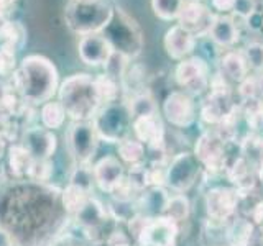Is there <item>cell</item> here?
I'll return each instance as SVG.
<instances>
[{
    "label": "cell",
    "instance_id": "29",
    "mask_svg": "<svg viewBox=\"0 0 263 246\" xmlns=\"http://www.w3.org/2000/svg\"><path fill=\"white\" fill-rule=\"evenodd\" d=\"M253 235V225L247 218H237L227 230L229 246H249Z\"/></svg>",
    "mask_w": 263,
    "mask_h": 246
},
{
    "label": "cell",
    "instance_id": "26",
    "mask_svg": "<svg viewBox=\"0 0 263 246\" xmlns=\"http://www.w3.org/2000/svg\"><path fill=\"white\" fill-rule=\"evenodd\" d=\"M31 154L27 151V148L23 145H13L8 148V164H10V169L13 172V176L16 177H28L30 168L33 164Z\"/></svg>",
    "mask_w": 263,
    "mask_h": 246
},
{
    "label": "cell",
    "instance_id": "5",
    "mask_svg": "<svg viewBox=\"0 0 263 246\" xmlns=\"http://www.w3.org/2000/svg\"><path fill=\"white\" fill-rule=\"evenodd\" d=\"M130 107L127 102H110L102 105L92 118V125L101 139L107 143H120L122 139L128 138V131L132 130Z\"/></svg>",
    "mask_w": 263,
    "mask_h": 246
},
{
    "label": "cell",
    "instance_id": "13",
    "mask_svg": "<svg viewBox=\"0 0 263 246\" xmlns=\"http://www.w3.org/2000/svg\"><path fill=\"white\" fill-rule=\"evenodd\" d=\"M238 200H240V194L235 187H214L205 194V212L211 220L222 223L235 213Z\"/></svg>",
    "mask_w": 263,
    "mask_h": 246
},
{
    "label": "cell",
    "instance_id": "6",
    "mask_svg": "<svg viewBox=\"0 0 263 246\" xmlns=\"http://www.w3.org/2000/svg\"><path fill=\"white\" fill-rule=\"evenodd\" d=\"M175 80L187 94H202L211 86V71L208 61L201 56H189L179 61L175 69Z\"/></svg>",
    "mask_w": 263,
    "mask_h": 246
},
{
    "label": "cell",
    "instance_id": "32",
    "mask_svg": "<svg viewBox=\"0 0 263 246\" xmlns=\"http://www.w3.org/2000/svg\"><path fill=\"white\" fill-rule=\"evenodd\" d=\"M119 156L122 161H125L130 166H135L143 161L145 156V146L138 139L125 138L119 143Z\"/></svg>",
    "mask_w": 263,
    "mask_h": 246
},
{
    "label": "cell",
    "instance_id": "9",
    "mask_svg": "<svg viewBox=\"0 0 263 246\" xmlns=\"http://www.w3.org/2000/svg\"><path fill=\"white\" fill-rule=\"evenodd\" d=\"M178 223L164 215L146 218L137 241L140 246H176Z\"/></svg>",
    "mask_w": 263,
    "mask_h": 246
},
{
    "label": "cell",
    "instance_id": "16",
    "mask_svg": "<svg viewBox=\"0 0 263 246\" xmlns=\"http://www.w3.org/2000/svg\"><path fill=\"white\" fill-rule=\"evenodd\" d=\"M22 145L33 159H49L56 151L58 139L53 131L45 127H28L23 131Z\"/></svg>",
    "mask_w": 263,
    "mask_h": 246
},
{
    "label": "cell",
    "instance_id": "18",
    "mask_svg": "<svg viewBox=\"0 0 263 246\" xmlns=\"http://www.w3.org/2000/svg\"><path fill=\"white\" fill-rule=\"evenodd\" d=\"M132 130L137 139L150 150H161L164 141V125L158 113L137 117L132 123Z\"/></svg>",
    "mask_w": 263,
    "mask_h": 246
},
{
    "label": "cell",
    "instance_id": "12",
    "mask_svg": "<svg viewBox=\"0 0 263 246\" xmlns=\"http://www.w3.org/2000/svg\"><path fill=\"white\" fill-rule=\"evenodd\" d=\"M201 162L191 153H179L173 158L168 166L166 182L178 192L187 191L196 182V177L199 176Z\"/></svg>",
    "mask_w": 263,
    "mask_h": 246
},
{
    "label": "cell",
    "instance_id": "48",
    "mask_svg": "<svg viewBox=\"0 0 263 246\" xmlns=\"http://www.w3.org/2000/svg\"><path fill=\"white\" fill-rule=\"evenodd\" d=\"M13 2H15V0H13Z\"/></svg>",
    "mask_w": 263,
    "mask_h": 246
},
{
    "label": "cell",
    "instance_id": "30",
    "mask_svg": "<svg viewBox=\"0 0 263 246\" xmlns=\"http://www.w3.org/2000/svg\"><path fill=\"white\" fill-rule=\"evenodd\" d=\"M238 95L242 100H263V72H255L238 82Z\"/></svg>",
    "mask_w": 263,
    "mask_h": 246
},
{
    "label": "cell",
    "instance_id": "14",
    "mask_svg": "<svg viewBox=\"0 0 263 246\" xmlns=\"http://www.w3.org/2000/svg\"><path fill=\"white\" fill-rule=\"evenodd\" d=\"M214 18L216 13L202 2H184L176 22L196 38H204L209 36Z\"/></svg>",
    "mask_w": 263,
    "mask_h": 246
},
{
    "label": "cell",
    "instance_id": "24",
    "mask_svg": "<svg viewBox=\"0 0 263 246\" xmlns=\"http://www.w3.org/2000/svg\"><path fill=\"white\" fill-rule=\"evenodd\" d=\"M227 174H229V179L232 180V184L235 186L238 194L250 191L255 184L253 176H252V166L242 158V156L234 161L232 166L229 168Z\"/></svg>",
    "mask_w": 263,
    "mask_h": 246
},
{
    "label": "cell",
    "instance_id": "45",
    "mask_svg": "<svg viewBox=\"0 0 263 246\" xmlns=\"http://www.w3.org/2000/svg\"><path fill=\"white\" fill-rule=\"evenodd\" d=\"M258 179H260V182L263 184V162L258 166Z\"/></svg>",
    "mask_w": 263,
    "mask_h": 246
},
{
    "label": "cell",
    "instance_id": "25",
    "mask_svg": "<svg viewBox=\"0 0 263 246\" xmlns=\"http://www.w3.org/2000/svg\"><path fill=\"white\" fill-rule=\"evenodd\" d=\"M94 86H96L99 100H101V105L119 100L122 84L119 80H115L114 77H110L109 74H99V76H96Z\"/></svg>",
    "mask_w": 263,
    "mask_h": 246
},
{
    "label": "cell",
    "instance_id": "21",
    "mask_svg": "<svg viewBox=\"0 0 263 246\" xmlns=\"http://www.w3.org/2000/svg\"><path fill=\"white\" fill-rule=\"evenodd\" d=\"M219 66H220L222 76L234 82H242L249 76V71H250L242 51H235V49H227V51L220 56Z\"/></svg>",
    "mask_w": 263,
    "mask_h": 246
},
{
    "label": "cell",
    "instance_id": "50",
    "mask_svg": "<svg viewBox=\"0 0 263 246\" xmlns=\"http://www.w3.org/2000/svg\"><path fill=\"white\" fill-rule=\"evenodd\" d=\"M261 238H263V236H261Z\"/></svg>",
    "mask_w": 263,
    "mask_h": 246
},
{
    "label": "cell",
    "instance_id": "41",
    "mask_svg": "<svg viewBox=\"0 0 263 246\" xmlns=\"http://www.w3.org/2000/svg\"><path fill=\"white\" fill-rule=\"evenodd\" d=\"M235 0H211V7L216 15H229L234 10Z\"/></svg>",
    "mask_w": 263,
    "mask_h": 246
},
{
    "label": "cell",
    "instance_id": "23",
    "mask_svg": "<svg viewBox=\"0 0 263 246\" xmlns=\"http://www.w3.org/2000/svg\"><path fill=\"white\" fill-rule=\"evenodd\" d=\"M27 102L20 97L18 90L13 86H0V127L20 115V112L25 109Z\"/></svg>",
    "mask_w": 263,
    "mask_h": 246
},
{
    "label": "cell",
    "instance_id": "47",
    "mask_svg": "<svg viewBox=\"0 0 263 246\" xmlns=\"http://www.w3.org/2000/svg\"><path fill=\"white\" fill-rule=\"evenodd\" d=\"M79 2H82V0H79Z\"/></svg>",
    "mask_w": 263,
    "mask_h": 246
},
{
    "label": "cell",
    "instance_id": "7",
    "mask_svg": "<svg viewBox=\"0 0 263 246\" xmlns=\"http://www.w3.org/2000/svg\"><path fill=\"white\" fill-rule=\"evenodd\" d=\"M234 109L235 104L232 102V94L226 84V77L217 74V77L211 79V94L202 104L201 118L209 125H219Z\"/></svg>",
    "mask_w": 263,
    "mask_h": 246
},
{
    "label": "cell",
    "instance_id": "3",
    "mask_svg": "<svg viewBox=\"0 0 263 246\" xmlns=\"http://www.w3.org/2000/svg\"><path fill=\"white\" fill-rule=\"evenodd\" d=\"M115 7L107 0H69L64 8L68 28L79 36L102 33L110 23Z\"/></svg>",
    "mask_w": 263,
    "mask_h": 246
},
{
    "label": "cell",
    "instance_id": "36",
    "mask_svg": "<svg viewBox=\"0 0 263 246\" xmlns=\"http://www.w3.org/2000/svg\"><path fill=\"white\" fill-rule=\"evenodd\" d=\"M25 30L20 23L16 22H8L2 27V30H0V41H2V45H8L12 46L15 49H18L23 41H25Z\"/></svg>",
    "mask_w": 263,
    "mask_h": 246
},
{
    "label": "cell",
    "instance_id": "27",
    "mask_svg": "<svg viewBox=\"0 0 263 246\" xmlns=\"http://www.w3.org/2000/svg\"><path fill=\"white\" fill-rule=\"evenodd\" d=\"M66 117H68V113H66L64 107L61 105V102L58 100H49L46 104L41 105V110H40V120H41V125L48 130H58L64 125L66 121Z\"/></svg>",
    "mask_w": 263,
    "mask_h": 246
},
{
    "label": "cell",
    "instance_id": "20",
    "mask_svg": "<svg viewBox=\"0 0 263 246\" xmlns=\"http://www.w3.org/2000/svg\"><path fill=\"white\" fill-rule=\"evenodd\" d=\"M209 38L214 45H217L222 49L234 48L240 39V30H238L234 16L216 15L209 31Z\"/></svg>",
    "mask_w": 263,
    "mask_h": 246
},
{
    "label": "cell",
    "instance_id": "42",
    "mask_svg": "<svg viewBox=\"0 0 263 246\" xmlns=\"http://www.w3.org/2000/svg\"><path fill=\"white\" fill-rule=\"evenodd\" d=\"M0 246H13L12 235L4 228H0Z\"/></svg>",
    "mask_w": 263,
    "mask_h": 246
},
{
    "label": "cell",
    "instance_id": "4",
    "mask_svg": "<svg viewBox=\"0 0 263 246\" xmlns=\"http://www.w3.org/2000/svg\"><path fill=\"white\" fill-rule=\"evenodd\" d=\"M102 36L109 41L115 53L134 59L143 49V36L137 22L120 8H115L110 23L102 31Z\"/></svg>",
    "mask_w": 263,
    "mask_h": 246
},
{
    "label": "cell",
    "instance_id": "22",
    "mask_svg": "<svg viewBox=\"0 0 263 246\" xmlns=\"http://www.w3.org/2000/svg\"><path fill=\"white\" fill-rule=\"evenodd\" d=\"M78 223L87 233H92L101 228L107 220V212L102 207V203L96 199H89L87 203L76 213Z\"/></svg>",
    "mask_w": 263,
    "mask_h": 246
},
{
    "label": "cell",
    "instance_id": "19",
    "mask_svg": "<svg viewBox=\"0 0 263 246\" xmlns=\"http://www.w3.org/2000/svg\"><path fill=\"white\" fill-rule=\"evenodd\" d=\"M92 174H94V180L99 186V189L109 194L112 192V189L125 177L122 162L117 158H114V156H105L101 161H97L96 166L92 168Z\"/></svg>",
    "mask_w": 263,
    "mask_h": 246
},
{
    "label": "cell",
    "instance_id": "44",
    "mask_svg": "<svg viewBox=\"0 0 263 246\" xmlns=\"http://www.w3.org/2000/svg\"><path fill=\"white\" fill-rule=\"evenodd\" d=\"M13 5V0H0V15H5V12Z\"/></svg>",
    "mask_w": 263,
    "mask_h": 246
},
{
    "label": "cell",
    "instance_id": "40",
    "mask_svg": "<svg viewBox=\"0 0 263 246\" xmlns=\"http://www.w3.org/2000/svg\"><path fill=\"white\" fill-rule=\"evenodd\" d=\"M255 10H257V0H235L232 13L242 20H249Z\"/></svg>",
    "mask_w": 263,
    "mask_h": 246
},
{
    "label": "cell",
    "instance_id": "17",
    "mask_svg": "<svg viewBox=\"0 0 263 246\" xmlns=\"http://www.w3.org/2000/svg\"><path fill=\"white\" fill-rule=\"evenodd\" d=\"M196 45L197 38L178 23L168 28L163 38V46L166 49V54L175 61H183L191 56L196 49Z\"/></svg>",
    "mask_w": 263,
    "mask_h": 246
},
{
    "label": "cell",
    "instance_id": "33",
    "mask_svg": "<svg viewBox=\"0 0 263 246\" xmlns=\"http://www.w3.org/2000/svg\"><path fill=\"white\" fill-rule=\"evenodd\" d=\"M184 2L186 0H152V10L163 22H175Z\"/></svg>",
    "mask_w": 263,
    "mask_h": 246
},
{
    "label": "cell",
    "instance_id": "1",
    "mask_svg": "<svg viewBox=\"0 0 263 246\" xmlns=\"http://www.w3.org/2000/svg\"><path fill=\"white\" fill-rule=\"evenodd\" d=\"M13 87L30 105L49 102L60 89L56 66L45 56H25L13 74Z\"/></svg>",
    "mask_w": 263,
    "mask_h": 246
},
{
    "label": "cell",
    "instance_id": "38",
    "mask_svg": "<svg viewBox=\"0 0 263 246\" xmlns=\"http://www.w3.org/2000/svg\"><path fill=\"white\" fill-rule=\"evenodd\" d=\"M16 68V49L8 45H0V77H13Z\"/></svg>",
    "mask_w": 263,
    "mask_h": 246
},
{
    "label": "cell",
    "instance_id": "2",
    "mask_svg": "<svg viewBox=\"0 0 263 246\" xmlns=\"http://www.w3.org/2000/svg\"><path fill=\"white\" fill-rule=\"evenodd\" d=\"M58 98L72 121H92L101 109L94 77L86 72H78L66 77L58 89Z\"/></svg>",
    "mask_w": 263,
    "mask_h": 246
},
{
    "label": "cell",
    "instance_id": "11",
    "mask_svg": "<svg viewBox=\"0 0 263 246\" xmlns=\"http://www.w3.org/2000/svg\"><path fill=\"white\" fill-rule=\"evenodd\" d=\"M163 115L171 125L178 128L191 127L196 120V104L191 94L175 90L163 102Z\"/></svg>",
    "mask_w": 263,
    "mask_h": 246
},
{
    "label": "cell",
    "instance_id": "43",
    "mask_svg": "<svg viewBox=\"0 0 263 246\" xmlns=\"http://www.w3.org/2000/svg\"><path fill=\"white\" fill-rule=\"evenodd\" d=\"M7 143H8V138L4 135V131H0V159L4 158V154L7 151Z\"/></svg>",
    "mask_w": 263,
    "mask_h": 246
},
{
    "label": "cell",
    "instance_id": "10",
    "mask_svg": "<svg viewBox=\"0 0 263 246\" xmlns=\"http://www.w3.org/2000/svg\"><path fill=\"white\" fill-rule=\"evenodd\" d=\"M194 156L202 166L209 171H220L226 168V141L217 131H205L197 138L194 146Z\"/></svg>",
    "mask_w": 263,
    "mask_h": 246
},
{
    "label": "cell",
    "instance_id": "34",
    "mask_svg": "<svg viewBox=\"0 0 263 246\" xmlns=\"http://www.w3.org/2000/svg\"><path fill=\"white\" fill-rule=\"evenodd\" d=\"M163 213H164V217L175 220L176 223H178V221L186 220L189 217V200H187V197L183 195V194L170 197Z\"/></svg>",
    "mask_w": 263,
    "mask_h": 246
},
{
    "label": "cell",
    "instance_id": "31",
    "mask_svg": "<svg viewBox=\"0 0 263 246\" xmlns=\"http://www.w3.org/2000/svg\"><path fill=\"white\" fill-rule=\"evenodd\" d=\"M242 158L250 164V166H258L263 162V136L249 135L240 143Z\"/></svg>",
    "mask_w": 263,
    "mask_h": 246
},
{
    "label": "cell",
    "instance_id": "37",
    "mask_svg": "<svg viewBox=\"0 0 263 246\" xmlns=\"http://www.w3.org/2000/svg\"><path fill=\"white\" fill-rule=\"evenodd\" d=\"M242 54L245 57L249 69L255 72H263V43L261 41H249L243 49Z\"/></svg>",
    "mask_w": 263,
    "mask_h": 246
},
{
    "label": "cell",
    "instance_id": "35",
    "mask_svg": "<svg viewBox=\"0 0 263 246\" xmlns=\"http://www.w3.org/2000/svg\"><path fill=\"white\" fill-rule=\"evenodd\" d=\"M128 107H130L132 117H134V118L158 113V112H156V104L153 100V97L150 94H146V92L137 94V95L132 97L130 102H128Z\"/></svg>",
    "mask_w": 263,
    "mask_h": 246
},
{
    "label": "cell",
    "instance_id": "28",
    "mask_svg": "<svg viewBox=\"0 0 263 246\" xmlns=\"http://www.w3.org/2000/svg\"><path fill=\"white\" fill-rule=\"evenodd\" d=\"M89 194L90 192L86 191V189H82L76 184H69L61 194V202H63L64 210L71 213V215H76V213L84 207L87 200L90 199Z\"/></svg>",
    "mask_w": 263,
    "mask_h": 246
},
{
    "label": "cell",
    "instance_id": "46",
    "mask_svg": "<svg viewBox=\"0 0 263 246\" xmlns=\"http://www.w3.org/2000/svg\"><path fill=\"white\" fill-rule=\"evenodd\" d=\"M186 2H201V0H186Z\"/></svg>",
    "mask_w": 263,
    "mask_h": 246
},
{
    "label": "cell",
    "instance_id": "8",
    "mask_svg": "<svg viewBox=\"0 0 263 246\" xmlns=\"http://www.w3.org/2000/svg\"><path fill=\"white\" fill-rule=\"evenodd\" d=\"M99 135L92 121H74L68 131L71 154L79 164H89L99 146Z\"/></svg>",
    "mask_w": 263,
    "mask_h": 246
},
{
    "label": "cell",
    "instance_id": "15",
    "mask_svg": "<svg viewBox=\"0 0 263 246\" xmlns=\"http://www.w3.org/2000/svg\"><path fill=\"white\" fill-rule=\"evenodd\" d=\"M114 53L112 46L109 45L102 33H96V35H86L79 38L78 43V54L79 59L90 66V68H99V66H105L107 61L110 59Z\"/></svg>",
    "mask_w": 263,
    "mask_h": 246
},
{
    "label": "cell",
    "instance_id": "49",
    "mask_svg": "<svg viewBox=\"0 0 263 246\" xmlns=\"http://www.w3.org/2000/svg\"><path fill=\"white\" fill-rule=\"evenodd\" d=\"M261 102H263V100H261Z\"/></svg>",
    "mask_w": 263,
    "mask_h": 246
},
{
    "label": "cell",
    "instance_id": "39",
    "mask_svg": "<svg viewBox=\"0 0 263 246\" xmlns=\"http://www.w3.org/2000/svg\"><path fill=\"white\" fill-rule=\"evenodd\" d=\"M53 174V164L49 159H35L30 168L28 177L35 182H46Z\"/></svg>",
    "mask_w": 263,
    "mask_h": 246
}]
</instances>
